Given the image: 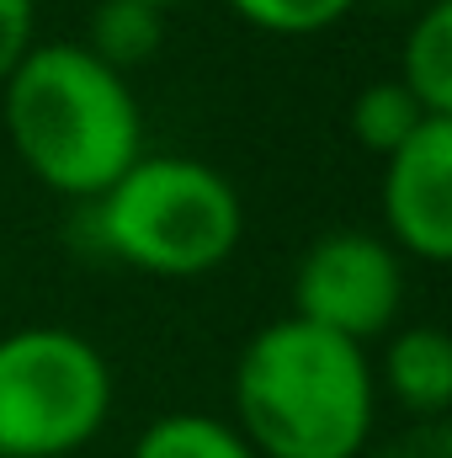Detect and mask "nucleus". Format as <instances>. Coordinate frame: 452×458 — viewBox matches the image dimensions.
Here are the masks:
<instances>
[{
	"label": "nucleus",
	"instance_id": "nucleus-2",
	"mask_svg": "<svg viewBox=\"0 0 452 458\" xmlns=\"http://www.w3.org/2000/svg\"><path fill=\"white\" fill-rule=\"evenodd\" d=\"M16 160L64 198H102L144 155L138 97L86 43H32L0 86Z\"/></svg>",
	"mask_w": 452,
	"mask_h": 458
},
{
	"label": "nucleus",
	"instance_id": "nucleus-15",
	"mask_svg": "<svg viewBox=\"0 0 452 458\" xmlns=\"http://www.w3.org/2000/svg\"><path fill=\"white\" fill-rule=\"evenodd\" d=\"M144 5H155V11H171V5H181V0H144Z\"/></svg>",
	"mask_w": 452,
	"mask_h": 458
},
{
	"label": "nucleus",
	"instance_id": "nucleus-10",
	"mask_svg": "<svg viewBox=\"0 0 452 458\" xmlns=\"http://www.w3.org/2000/svg\"><path fill=\"white\" fill-rule=\"evenodd\" d=\"M128 458H255V454L219 416L171 411V416H160V421H149L138 432V443H133Z\"/></svg>",
	"mask_w": 452,
	"mask_h": 458
},
{
	"label": "nucleus",
	"instance_id": "nucleus-3",
	"mask_svg": "<svg viewBox=\"0 0 452 458\" xmlns=\"http://www.w3.org/2000/svg\"><path fill=\"white\" fill-rule=\"evenodd\" d=\"M96 229L117 261L149 277H203L239 250L245 208L219 165L138 155L96 198Z\"/></svg>",
	"mask_w": 452,
	"mask_h": 458
},
{
	"label": "nucleus",
	"instance_id": "nucleus-9",
	"mask_svg": "<svg viewBox=\"0 0 452 458\" xmlns=\"http://www.w3.org/2000/svg\"><path fill=\"white\" fill-rule=\"evenodd\" d=\"M160 32H165V11H155L144 0H102L91 11L86 48L122 75V70H138L160 54Z\"/></svg>",
	"mask_w": 452,
	"mask_h": 458
},
{
	"label": "nucleus",
	"instance_id": "nucleus-11",
	"mask_svg": "<svg viewBox=\"0 0 452 458\" xmlns=\"http://www.w3.org/2000/svg\"><path fill=\"white\" fill-rule=\"evenodd\" d=\"M426 117L431 113H426L399 81H378V86H362V91L351 97V139H356L362 149H372V155L389 160Z\"/></svg>",
	"mask_w": 452,
	"mask_h": 458
},
{
	"label": "nucleus",
	"instance_id": "nucleus-6",
	"mask_svg": "<svg viewBox=\"0 0 452 458\" xmlns=\"http://www.w3.org/2000/svg\"><path fill=\"white\" fill-rule=\"evenodd\" d=\"M389 245L442 267L452 256V117H426L383 160Z\"/></svg>",
	"mask_w": 452,
	"mask_h": 458
},
{
	"label": "nucleus",
	"instance_id": "nucleus-1",
	"mask_svg": "<svg viewBox=\"0 0 452 458\" xmlns=\"http://www.w3.org/2000/svg\"><path fill=\"white\" fill-rule=\"evenodd\" d=\"M372 405L367 346L298 315L261 326L234 362V432L261 458H362Z\"/></svg>",
	"mask_w": 452,
	"mask_h": 458
},
{
	"label": "nucleus",
	"instance_id": "nucleus-13",
	"mask_svg": "<svg viewBox=\"0 0 452 458\" xmlns=\"http://www.w3.org/2000/svg\"><path fill=\"white\" fill-rule=\"evenodd\" d=\"M362 458H452V427L442 421H410L405 432H394L389 443H378Z\"/></svg>",
	"mask_w": 452,
	"mask_h": 458
},
{
	"label": "nucleus",
	"instance_id": "nucleus-4",
	"mask_svg": "<svg viewBox=\"0 0 452 458\" xmlns=\"http://www.w3.org/2000/svg\"><path fill=\"white\" fill-rule=\"evenodd\" d=\"M113 411V368L64 326L0 336V458L80 454Z\"/></svg>",
	"mask_w": 452,
	"mask_h": 458
},
{
	"label": "nucleus",
	"instance_id": "nucleus-5",
	"mask_svg": "<svg viewBox=\"0 0 452 458\" xmlns=\"http://www.w3.org/2000/svg\"><path fill=\"white\" fill-rule=\"evenodd\" d=\"M399 304H405L399 250L367 229L320 234L293 272V315L356 346L383 336L399 320Z\"/></svg>",
	"mask_w": 452,
	"mask_h": 458
},
{
	"label": "nucleus",
	"instance_id": "nucleus-8",
	"mask_svg": "<svg viewBox=\"0 0 452 458\" xmlns=\"http://www.w3.org/2000/svg\"><path fill=\"white\" fill-rule=\"evenodd\" d=\"M431 117H452V0H431L405 38L394 75Z\"/></svg>",
	"mask_w": 452,
	"mask_h": 458
},
{
	"label": "nucleus",
	"instance_id": "nucleus-12",
	"mask_svg": "<svg viewBox=\"0 0 452 458\" xmlns=\"http://www.w3.org/2000/svg\"><path fill=\"white\" fill-rule=\"evenodd\" d=\"M356 0H229V11L261 32H277V38H309V32H325L336 27L340 16L351 11Z\"/></svg>",
	"mask_w": 452,
	"mask_h": 458
},
{
	"label": "nucleus",
	"instance_id": "nucleus-14",
	"mask_svg": "<svg viewBox=\"0 0 452 458\" xmlns=\"http://www.w3.org/2000/svg\"><path fill=\"white\" fill-rule=\"evenodd\" d=\"M32 27H38V0H0V86L27 59Z\"/></svg>",
	"mask_w": 452,
	"mask_h": 458
},
{
	"label": "nucleus",
	"instance_id": "nucleus-7",
	"mask_svg": "<svg viewBox=\"0 0 452 458\" xmlns=\"http://www.w3.org/2000/svg\"><path fill=\"white\" fill-rule=\"evenodd\" d=\"M383 384L415 421H442L452 411V342L442 326H410L383 352Z\"/></svg>",
	"mask_w": 452,
	"mask_h": 458
}]
</instances>
